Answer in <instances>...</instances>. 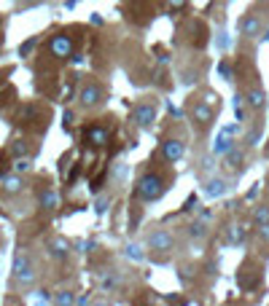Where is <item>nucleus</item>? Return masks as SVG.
<instances>
[{
	"instance_id": "22",
	"label": "nucleus",
	"mask_w": 269,
	"mask_h": 306,
	"mask_svg": "<svg viewBox=\"0 0 269 306\" xmlns=\"http://www.w3.org/2000/svg\"><path fill=\"white\" fill-rule=\"evenodd\" d=\"M54 304H76V298H73V293H60V296L54 298Z\"/></svg>"
},
{
	"instance_id": "29",
	"label": "nucleus",
	"mask_w": 269,
	"mask_h": 306,
	"mask_svg": "<svg viewBox=\"0 0 269 306\" xmlns=\"http://www.w3.org/2000/svg\"><path fill=\"white\" fill-rule=\"evenodd\" d=\"M264 38H267V41H269V30H267V32H264Z\"/></svg>"
},
{
	"instance_id": "3",
	"label": "nucleus",
	"mask_w": 269,
	"mask_h": 306,
	"mask_svg": "<svg viewBox=\"0 0 269 306\" xmlns=\"http://www.w3.org/2000/svg\"><path fill=\"white\" fill-rule=\"evenodd\" d=\"M49 49H51V54H54L57 59H65V57L73 54V41H70L68 35H54L51 43H49Z\"/></svg>"
},
{
	"instance_id": "4",
	"label": "nucleus",
	"mask_w": 269,
	"mask_h": 306,
	"mask_svg": "<svg viewBox=\"0 0 269 306\" xmlns=\"http://www.w3.org/2000/svg\"><path fill=\"white\" fill-rule=\"evenodd\" d=\"M132 118H135V124L140 126V129H148V126L156 121V108L154 105H137Z\"/></svg>"
},
{
	"instance_id": "31",
	"label": "nucleus",
	"mask_w": 269,
	"mask_h": 306,
	"mask_svg": "<svg viewBox=\"0 0 269 306\" xmlns=\"http://www.w3.org/2000/svg\"><path fill=\"white\" fill-rule=\"evenodd\" d=\"M0 43H3V35H0Z\"/></svg>"
},
{
	"instance_id": "19",
	"label": "nucleus",
	"mask_w": 269,
	"mask_h": 306,
	"mask_svg": "<svg viewBox=\"0 0 269 306\" xmlns=\"http://www.w3.org/2000/svg\"><path fill=\"white\" fill-rule=\"evenodd\" d=\"M127 258H132V261H143V247H140V244H129V247H127Z\"/></svg>"
},
{
	"instance_id": "6",
	"label": "nucleus",
	"mask_w": 269,
	"mask_h": 306,
	"mask_svg": "<svg viewBox=\"0 0 269 306\" xmlns=\"http://www.w3.org/2000/svg\"><path fill=\"white\" fill-rule=\"evenodd\" d=\"M173 234H167V231H154V234L148 236V247L151 250H162V252H167V250H173Z\"/></svg>"
},
{
	"instance_id": "16",
	"label": "nucleus",
	"mask_w": 269,
	"mask_h": 306,
	"mask_svg": "<svg viewBox=\"0 0 269 306\" xmlns=\"http://www.w3.org/2000/svg\"><path fill=\"white\" fill-rule=\"evenodd\" d=\"M224 191H226V183H224V180H210L207 188H205V194H207V196H221Z\"/></svg>"
},
{
	"instance_id": "12",
	"label": "nucleus",
	"mask_w": 269,
	"mask_h": 306,
	"mask_svg": "<svg viewBox=\"0 0 269 306\" xmlns=\"http://www.w3.org/2000/svg\"><path fill=\"white\" fill-rule=\"evenodd\" d=\"M248 105H251L253 110H261L267 105V97H264V91L261 89H253V91H248Z\"/></svg>"
},
{
	"instance_id": "13",
	"label": "nucleus",
	"mask_w": 269,
	"mask_h": 306,
	"mask_svg": "<svg viewBox=\"0 0 269 306\" xmlns=\"http://www.w3.org/2000/svg\"><path fill=\"white\" fill-rule=\"evenodd\" d=\"M3 191H5V194H16V191H22V177H19V175L3 177Z\"/></svg>"
},
{
	"instance_id": "7",
	"label": "nucleus",
	"mask_w": 269,
	"mask_h": 306,
	"mask_svg": "<svg viewBox=\"0 0 269 306\" xmlns=\"http://www.w3.org/2000/svg\"><path fill=\"white\" fill-rule=\"evenodd\" d=\"M84 137H87V143H89V145H97V148H102V145H108L110 132L105 129V126H89Z\"/></svg>"
},
{
	"instance_id": "9",
	"label": "nucleus",
	"mask_w": 269,
	"mask_h": 306,
	"mask_svg": "<svg viewBox=\"0 0 269 306\" xmlns=\"http://www.w3.org/2000/svg\"><path fill=\"white\" fill-rule=\"evenodd\" d=\"M194 118H196V121H199V124H213V118H215V110H213V105H210L207 102V99H205V102H196L194 105Z\"/></svg>"
},
{
	"instance_id": "5",
	"label": "nucleus",
	"mask_w": 269,
	"mask_h": 306,
	"mask_svg": "<svg viewBox=\"0 0 269 306\" xmlns=\"http://www.w3.org/2000/svg\"><path fill=\"white\" fill-rule=\"evenodd\" d=\"M102 97H105V91H102V86H97V83H87L81 89V102L87 105V108H91V105H100Z\"/></svg>"
},
{
	"instance_id": "17",
	"label": "nucleus",
	"mask_w": 269,
	"mask_h": 306,
	"mask_svg": "<svg viewBox=\"0 0 269 306\" xmlns=\"http://www.w3.org/2000/svg\"><path fill=\"white\" fill-rule=\"evenodd\" d=\"M240 161H242V151H240V148H232V151L226 153V167L237 169V167H240Z\"/></svg>"
},
{
	"instance_id": "14",
	"label": "nucleus",
	"mask_w": 269,
	"mask_h": 306,
	"mask_svg": "<svg viewBox=\"0 0 269 306\" xmlns=\"http://www.w3.org/2000/svg\"><path fill=\"white\" fill-rule=\"evenodd\" d=\"M41 204H43L46 210H57V207H60V196H57L51 188H46L43 194H41Z\"/></svg>"
},
{
	"instance_id": "26",
	"label": "nucleus",
	"mask_w": 269,
	"mask_h": 306,
	"mask_svg": "<svg viewBox=\"0 0 269 306\" xmlns=\"http://www.w3.org/2000/svg\"><path fill=\"white\" fill-rule=\"evenodd\" d=\"M234 113H237V118H240V121H245V105H242V102L234 105Z\"/></svg>"
},
{
	"instance_id": "15",
	"label": "nucleus",
	"mask_w": 269,
	"mask_h": 306,
	"mask_svg": "<svg viewBox=\"0 0 269 306\" xmlns=\"http://www.w3.org/2000/svg\"><path fill=\"white\" fill-rule=\"evenodd\" d=\"M68 250H70V244L65 242V239H54V242L49 244V252L54 258H65V255H68Z\"/></svg>"
},
{
	"instance_id": "30",
	"label": "nucleus",
	"mask_w": 269,
	"mask_h": 306,
	"mask_svg": "<svg viewBox=\"0 0 269 306\" xmlns=\"http://www.w3.org/2000/svg\"><path fill=\"white\" fill-rule=\"evenodd\" d=\"M27 3H38V0H27Z\"/></svg>"
},
{
	"instance_id": "28",
	"label": "nucleus",
	"mask_w": 269,
	"mask_h": 306,
	"mask_svg": "<svg viewBox=\"0 0 269 306\" xmlns=\"http://www.w3.org/2000/svg\"><path fill=\"white\" fill-rule=\"evenodd\" d=\"M261 234H264V236H269V223H267V226H261Z\"/></svg>"
},
{
	"instance_id": "27",
	"label": "nucleus",
	"mask_w": 269,
	"mask_h": 306,
	"mask_svg": "<svg viewBox=\"0 0 269 306\" xmlns=\"http://www.w3.org/2000/svg\"><path fill=\"white\" fill-rule=\"evenodd\" d=\"M170 8H186V0H167Z\"/></svg>"
},
{
	"instance_id": "1",
	"label": "nucleus",
	"mask_w": 269,
	"mask_h": 306,
	"mask_svg": "<svg viewBox=\"0 0 269 306\" xmlns=\"http://www.w3.org/2000/svg\"><path fill=\"white\" fill-rule=\"evenodd\" d=\"M135 194L143 199V202H156L162 194H165V180L159 175H143L140 183H137Z\"/></svg>"
},
{
	"instance_id": "8",
	"label": "nucleus",
	"mask_w": 269,
	"mask_h": 306,
	"mask_svg": "<svg viewBox=\"0 0 269 306\" xmlns=\"http://www.w3.org/2000/svg\"><path fill=\"white\" fill-rule=\"evenodd\" d=\"M162 153H165L167 161H178L183 153H186V145H183L180 140H165V145H162Z\"/></svg>"
},
{
	"instance_id": "25",
	"label": "nucleus",
	"mask_w": 269,
	"mask_h": 306,
	"mask_svg": "<svg viewBox=\"0 0 269 306\" xmlns=\"http://www.w3.org/2000/svg\"><path fill=\"white\" fill-rule=\"evenodd\" d=\"M191 236H205V226H202V223H194V226H191Z\"/></svg>"
},
{
	"instance_id": "24",
	"label": "nucleus",
	"mask_w": 269,
	"mask_h": 306,
	"mask_svg": "<svg viewBox=\"0 0 269 306\" xmlns=\"http://www.w3.org/2000/svg\"><path fill=\"white\" fill-rule=\"evenodd\" d=\"M14 169H16V172H27V169H30V158H16Z\"/></svg>"
},
{
	"instance_id": "2",
	"label": "nucleus",
	"mask_w": 269,
	"mask_h": 306,
	"mask_svg": "<svg viewBox=\"0 0 269 306\" xmlns=\"http://www.w3.org/2000/svg\"><path fill=\"white\" fill-rule=\"evenodd\" d=\"M14 279L22 288H30L32 282H35V266L27 255H16L14 258Z\"/></svg>"
},
{
	"instance_id": "18",
	"label": "nucleus",
	"mask_w": 269,
	"mask_h": 306,
	"mask_svg": "<svg viewBox=\"0 0 269 306\" xmlns=\"http://www.w3.org/2000/svg\"><path fill=\"white\" fill-rule=\"evenodd\" d=\"M253 221L259 223V226H267L269 223V207H259L253 212Z\"/></svg>"
},
{
	"instance_id": "23",
	"label": "nucleus",
	"mask_w": 269,
	"mask_h": 306,
	"mask_svg": "<svg viewBox=\"0 0 269 306\" xmlns=\"http://www.w3.org/2000/svg\"><path fill=\"white\" fill-rule=\"evenodd\" d=\"M11 151H14V153H16V156H24V153H27V145H24V143H22V140H16V143H14V145H11Z\"/></svg>"
},
{
	"instance_id": "20",
	"label": "nucleus",
	"mask_w": 269,
	"mask_h": 306,
	"mask_svg": "<svg viewBox=\"0 0 269 306\" xmlns=\"http://www.w3.org/2000/svg\"><path fill=\"white\" fill-rule=\"evenodd\" d=\"M242 239H245V231L240 229V226H232V231H229V242H242Z\"/></svg>"
},
{
	"instance_id": "21",
	"label": "nucleus",
	"mask_w": 269,
	"mask_h": 306,
	"mask_svg": "<svg viewBox=\"0 0 269 306\" xmlns=\"http://www.w3.org/2000/svg\"><path fill=\"white\" fill-rule=\"evenodd\" d=\"M218 73L226 78V81H232V78H234V73H232V65H229V62H221V65H218Z\"/></svg>"
},
{
	"instance_id": "11",
	"label": "nucleus",
	"mask_w": 269,
	"mask_h": 306,
	"mask_svg": "<svg viewBox=\"0 0 269 306\" xmlns=\"http://www.w3.org/2000/svg\"><path fill=\"white\" fill-rule=\"evenodd\" d=\"M234 148V140L232 137H229V132L224 129V132H221V135L218 137H215V145H213V153H215V156H226V153L229 151H232Z\"/></svg>"
},
{
	"instance_id": "10",
	"label": "nucleus",
	"mask_w": 269,
	"mask_h": 306,
	"mask_svg": "<svg viewBox=\"0 0 269 306\" xmlns=\"http://www.w3.org/2000/svg\"><path fill=\"white\" fill-rule=\"evenodd\" d=\"M240 32H242L245 38H259V35H261V22H259L253 14L245 16V19L240 22Z\"/></svg>"
}]
</instances>
